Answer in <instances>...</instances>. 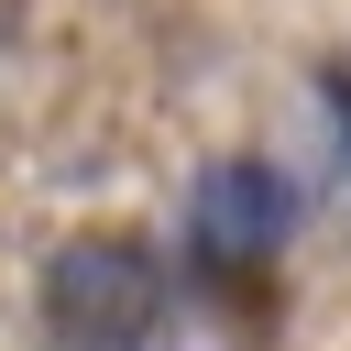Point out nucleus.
Masks as SVG:
<instances>
[{
	"label": "nucleus",
	"mask_w": 351,
	"mask_h": 351,
	"mask_svg": "<svg viewBox=\"0 0 351 351\" xmlns=\"http://www.w3.org/2000/svg\"><path fill=\"white\" fill-rule=\"evenodd\" d=\"M285 230H296V186H285L274 154H219V165H197V186H186V252H197V274L252 285V274L285 252Z\"/></svg>",
	"instance_id": "f03ea898"
},
{
	"label": "nucleus",
	"mask_w": 351,
	"mask_h": 351,
	"mask_svg": "<svg viewBox=\"0 0 351 351\" xmlns=\"http://www.w3.org/2000/svg\"><path fill=\"white\" fill-rule=\"evenodd\" d=\"M44 329L55 351H143L165 329V252L143 230H77L44 263Z\"/></svg>",
	"instance_id": "f257e3e1"
}]
</instances>
